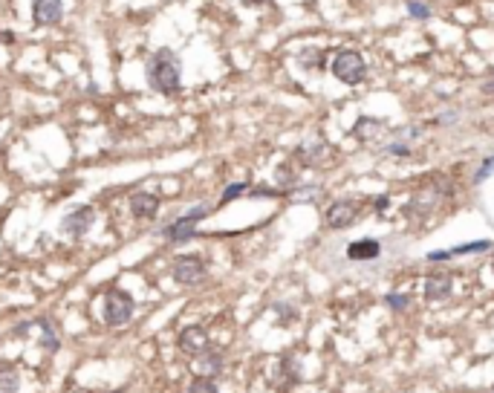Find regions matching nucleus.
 I'll return each instance as SVG.
<instances>
[{"mask_svg":"<svg viewBox=\"0 0 494 393\" xmlns=\"http://www.w3.org/2000/svg\"><path fill=\"white\" fill-rule=\"evenodd\" d=\"M147 84L162 96H176L182 87V64L176 52L157 49L147 58Z\"/></svg>","mask_w":494,"mask_h":393,"instance_id":"f257e3e1","label":"nucleus"},{"mask_svg":"<svg viewBox=\"0 0 494 393\" xmlns=\"http://www.w3.org/2000/svg\"><path fill=\"white\" fill-rule=\"evenodd\" d=\"M332 75L342 81V84H361L367 78V64H364V58L353 49H342L335 58H332Z\"/></svg>","mask_w":494,"mask_h":393,"instance_id":"f03ea898","label":"nucleus"},{"mask_svg":"<svg viewBox=\"0 0 494 393\" xmlns=\"http://www.w3.org/2000/svg\"><path fill=\"white\" fill-rule=\"evenodd\" d=\"M133 315V301L128 292L121 289H110L107 298H104V321L110 327H119V324H128Z\"/></svg>","mask_w":494,"mask_h":393,"instance_id":"7ed1b4c3","label":"nucleus"},{"mask_svg":"<svg viewBox=\"0 0 494 393\" xmlns=\"http://www.w3.org/2000/svg\"><path fill=\"white\" fill-rule=\"evenodd\" d=\"M208 214V208H191L188 214H182V217H176L174 223H168L165 229H162V234L171 240V243H179V240H191L194 234H197V223L203 220Z\"/></svg>","mask_w":494,"mask_h":393,"instance_id":"20e7f679","label":"nucleus"},{"mask_svg":"<svg viewBox=\"0 0 494 393\" xmlns=\"http://www.w3.org/2000/svg\"><path fill=\"white\" fill-rule=\"evenodd\" d=\"M205 278V263L200 255H185L174 263V281L182 286H194Z\"/></svg>","mask_w":494,"mask_h":393,"instance_id":"39448f33","label":"nucleus"},{"mask_svg":"<svg viewBox=\"0 0 494 393\" xmlns=\"http://www.w3.org/2000/svg\"><path fill=\"white\" fill-rule=\"evenodd\" d=\"M356 217H359V202H353V200H335L324 211V223L330 229H347L356 223Z\"/></svg>","mask_w":494,"mask_h":393,"instance_id":"423d86ee","label":"nucleus"},{"mask_svg":"<svg viewBox=\"0 0 494 393\" xmlns=\"http://www.w3.org/2000/svg\"><path fill=\"white\" fill-rule=\"evenodd\" d=\"M92 223H96V211L84 205V208H76L73 214L64 217V223H61V231L70 234V237H84L92 229Z\"/></svg>","mask_w":494,"mask_h":393,"instance_id":"0eeeda50","label":"nucleus"},{"mask_svg":"<svg viewBox=\"0 0 494 393\" xmlns=\"http://www.w3.org/2000/svg\"><path fill=\"white\" fill-rule=\"evenodd\" d=\"M64 15V0H32V20L35 26H52Z\"/></svg>","mask_w":494,"mask_h":393,"instance_id":"6e6552de","label":"nucleus"},{"mask_svg":"<svg viewBox=\"0 0 494 393\" xmlns=\"http://www.w3.org/2000/svg\"><path fill=\"white\" fill-rule=\"evenodd\" d=\"M179 350L182 353H188V356H203L208 353V332L203 327H188V329H182V336H179Z\"/></svg>","mask_w":494,"mask_h":393,"instance_id":"1a4fd4ad","label":"nucleus"},{"mask_svg":"<svg viewBox=\"0 0 494 393\" xmlns=\"http://www.w3.org/2000/svg\"><path fill=\"white\" fill-rule=\"evenodd\" d=\"M379 255H382V243H379V240H356V243L347 246V258L350 260H359V263L376 260Z\"/></svg>","mask_w":494,"mask_h":393,"instance_id":"9d476101","label":"nucleus"},{"mask_svg":"<svg viewBox=\"0 0 494 393\" xmlns=\"http://www.w3.org/2000/svg\"><path fill=\"white\" fill-rule=\"evenodd\" d=\"M131 211H133V217H142V220H147V217H153L159 211V197H153V194H136L133 200H131Z\"/></svg>","mask_w":494,"mask_h":393,"instance_id":"9b49d317","label":"nucleus"},{"mask_svg":"<svg viewBox=\"0 0 494 393\" xmlns=\"http://www.w3.org/2000/svg\"><path fill=\"white\" fill-rule=\"evenodd\" d=\"M451 292V278H430L425 284V298L428 301H442Z\"/></svg>","mask_w":494,"mask_h":393,"instance_id":"f8f14e48","label":"nucleus"},{"mask_svg":"<svg viewBox=\"0 0 494 393\" xmlns=\"http://www.w3.org/2000/svg\"><path fill=\"white\" fill-rule=\"evenodd\" d=\"M379 131H382V122H376V119H370V116L359 119L356 128H353V133L359 139H364V142H370V139H373V133H379Z\"/></svg>","mask_w":494,"mask_h":393,"instance_id":"ddd939ff","label":"nucleus"},{"mask_svg":"<svg viewBox=\"0 0 494 393\" xmlns=\"http://www.w3.org/2000/svg\"><path fill=\"white\" fill-rule=\"evenodd\" d=\"M18 385H20V379L12 368H0V393H15Z\"/></svg>","mask_w":494,"mask_h":393,"instance_id":"4468645a","label":"nucleus"},{"mask_svg":"<svg viewBox=\"0 0 494 393\" xmlns=\"http://www.w3.org/2000/svg\"><path fill=\"white\" fill-rule=\"evenodd\" d=\"M38 327H41V344H44L47 350H58V336H55L52 324H49V321H38Z\"/></svg>","mask_w":494,"mask_h":393,"instance_id":"2eb2a0df","label":"nucleus"},{"mask_svg":"<svg viewBox=\"0 0 494 393\" xmlns=\"http://www.w3.org/2000/svg\"><path fill=\"white\" fill-rule=\"evenodd\" d=\"M188 393H220V390H217V385H214L211 379H205V376H200V379H194V382H191V387H188Z\"/></svg>","mask_w":494,"mask_h":393,"instance_id":"dca6fc26","label":"nucleus"},{"mask_svg":"<svg viewBox=\"0 0 494 393\" xmlns=\"http://www.w3.org/2000/svg\"><path fill=\"white\" fill-rule=\"evenodd\" d=\"M246 188H249V186H246V183H231L226 191H223V202H231V200H237V197H243L246 194Z\"/></svg>","mask_w":494,"mask_h":393,"instance_id":"f3484780","label":"nucleus"},{"mask_svg":"<svg viewBox=\"0 0 494 393\" xmlns=\"http://www.w3.org/2000/svg\"><path fill=\"white\" fill-rule=\"evenodd\" d=\"M203 370H211V373H217L220 370V356L217 353H203Z\"/></svg>","mask_w":494,"mask_h":393,"instance_id":"a211bd4d","label":"nucleus"},{"mask_svg":"<svg viewBox=\"0 0 494 393\" xmlns=\"http://www.w3.org/2000/svg\"><path fill=\"white\" fill-rule=\"evenodd\" d=\"M491 243H488V240H480V243H466V246H457L451 255H466V252H486Z\"/></svg>","mask_w":494,"mask_h":393,"instance_id":"6ab92c4d","label":"nucleus"},{"mask_svg":"<svg viewBox=\"0 0 494 393\" xmlns=\"http://www.w3.org/2000/svg\"><path fill=\"white\" fill-rule=\"evenodd\" d=\"M408 12H411L414 18H419V20L430 18V9H428L425 4H419V0H411V4H408Z\"/></svg>","mask_w":494,"mask_h":393,"instance_id":"aec40b11","label":"nucleus"},{"mask_svg":"<svg viewBox=\"0 0 494 393\" xmlns=\"http://www.w3.org/2000/svg\"><path fill=\"white\" fill-rule=\"evenodd\" d=\"M385 301L390 304V310H405V307H408V295H396V292H390Z\"/></svg>","mask_w":494,"mask_h":393,"instance_id":"412c9836","label":"nucleus"},{"mask_svg":"<svg viewBox=\"0 0 494 393\" xmlns=\"http://www.w3.org/2000/svg\"><path fill=\"white\" fill-rule=\"evenodd\" d=\"M491 171H494V157H488V159L483 162V168H480V171L474 174V183H483V179H486V176H488Z\"/></svg>","mask_w":494,"mask_h":393,"instance_id":"4be33fe9","label":"nucleus"},{"mask_svg":"<svg viewBox=\"0 0 494 393\" xmlns=\"http://www.w3.org/2000/svg\"><path fill=\"white\" fill-rule=\"evenodd\" d=\"M387 154H402V157H405L408 147H405V145H387Z\"/></svg>","mask_w":494,"mask_h":393,"instance_id":"5701e85b","label":"nucleus"},{"mask_svg":"<svg viewBox=\"0 0 494 393\" xmlns=\"http://www.w3.org/2000/svg\"><path fill=\"white\" fill-rule=\"evenodd\" d=\"M376 208H387V197H379L376 200Z\"/></svg>","mask_w":494,"mask_h":393,"instance_id":"b1692460","label":"nucleus"},{"mask_svg":"<svg viewBox=\"0 0 494 393\" xmlns=\"http://www.w3.org/2000/svg\"><path fill=\"white\" fill-rule=\"evenodd\" d=\"M486 93H494V81H491V84H486Z\"/></svg>","mask_w":494,"mask_h":393,"instance_id":"393cba45","label":"nucleus"},{"mask_svg":"<svg viewBox=\"0 0 494 393\" xmlns=\"http://www.w3.org/2000/svg\"><path fill=\"white\" fill-rule=\"evenodd\" d=\"M491 272H494V258H491Z\"/></svg>","mask_w":494,"mask_h":393,"instance_id":"a878e982","label":"nucleus"}]
</instances>
